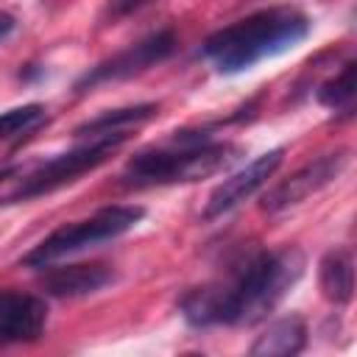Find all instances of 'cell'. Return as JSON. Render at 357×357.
<instances>
[{"instance_id":"cell-1","label":"cell","mask_w":357,"mask_h":357,"mask_svg":"<svg viewBox=\"0 0 357 357\" xmlns=\"http://www.w3.org/2000/svg\"><path fill=\"white\" fill-rule=\"evenodd\" d=\"M307 259L298 248L259 251L245 259L223 284L195 287L181 298V315L192 326H251L259 324L301 279Z\"/></svg>"},{"instance_id":"cell-2","label":"cell","mask_w":357,"mask_h":357,"mask_svg":"<svg viewBox=\"0 0 357 357\" xmlns=\"http://www.w3.org/2000/svg\"><path fill=\"white\" fill-rule=\"evenodd\" d=\"M310 33V20L296 8H265L229 28L215 31L204 42V56L220 73L251 70L262 59L282 56L301 45Z\"/></svg>"},{"instance_id":"cell-3","label":"cell","mask_w":357,"mask_h":357,"mask_svg":"<svg viewBox=\"0 0 357 357\" xmlns=\"http://www.w3.org/2000/svg\"><path fill=\"white\" fill-rule=\"evenodd\" d=\"M204 134L192 137V131H176L173 137L176 148H153L134 153L123 170V181L134 187H153V184L198 181L220 173L234 162L237 148L229 142H206Z\"/></svg>"},{"instance_id":"cell-4","label":"cell","mask_w":357,"mask_h":357,"mask_svg":"<svg viewBox=\"0 0 357 357\" xmlns=\"http://www.w3.org/2000/svg\"><path fill=\"white\" fill-rule=\"evenodd\" d=\"M142 218H145L142 206H128V204L103 206L95 215H89L86 220L61 226L53 234H47L31 254L22 257V265L25 268H47L56 259H64L84 248H95L100 243H109V240L131 231Z\"/></svg>"},{"instance_id":"cell-5","label":"cell","mask_w":357,"mask_h":357,"mask_svg":"<svg viewBox=\"0 0 357 357\" xmlns=\"http://www.w3.org/2000/svg\"><path fill=\"white\" fill-rule=\"evenodd\" d=\"M128 139L126 131H112V134H100L95 137L92 142L81 145V148H73L67 153H59L47 162H42L33 173H28L20 187L6 198V204H14V201H28V198H39L45 192H53L70 181H75L81 173L103 165L123 142Z\"/></svg>"},{"instance_id":"cell-6","label":"cell","mask_w":357,"mask_h":357,"mask_svg":"<svg viewBox=\"0 0 357 357\" xmlns=\"http://www.w3.org/2000/svg\"><path fill=\"white\" fill-rule=\"evenodd\" d=\"M176 50V36L173 31H156L145 39H139L137 45L114 53L112 59L95 64L92 70H86L78 81H75V92H86V89H95L100 84H109V81H123V78H131V75H139L145 73L148 67L165 61L170 53Z\"/></svg>"},{"instance_id":"cell-7","label":"cell","mask_w":357,"mask_h":357,"mask_svg":"<svg viewBox=\"0 0 357 357\" xmlns=\"http://www.w3.org/2000/svg\"><path fill=\"white\" fill-rule=\"evenodd\" d=\"M349 162V151H335V153H324L312 162H307L304 167H298L296 173H290L284 181H279L273 190L265 192L262 198V209L265 212H282L287 206L301 204L304 198H310L312 192L324 190L329 181H335L340 176V170Z\"/></svg>"},{"instance_id":"cell-8","label":"cell","mask_w":357,"mask_h":357,"mask_svg":"<svg viewBox=\"0 0 357 357\" xmlns=\"http://www.w3.org/2000/svg\"><path fill=\"white\" fill-rule=\"evenodd\" d=\"M284 159V148H273L257 159H251L245 167H240L237 173H231L229 178H223L212 192H209V201H206V209H204V218L212 220V218H220L223 212L234 209L240 201L251 198L282 165Z\"/></svg>"},{"instance_id":"cell-9","label":"cell","mask_w":357,"mask_h":357,"mask_svg":"<svg viewBox=\"0 0 357 357\" xmlns=\"http://www.w3.org/2000/svg\"><path fill=\"white\" fill-rule=\"evenodd\" d=\"M47 324V304L39 296L0 290V346L31 343Z\"/></svg>"},{"instance_id":"cell-10","label":"cell","mask_w":357,"mask_h":357,"mask_svg":"<svg viewBox=\"0 0 357 357\" xmlns=\"http://www.w3.org/2000/svg\"><path fill=\"white\" fill-rule=\"evenodd\" d=\"M114 282V271L109 265H67V268H56L50 273H45L42 279V290L47 296L56 298H78V296H89L98 293L100 287Z\"/></svg>"},{"instance_id":"cell-11","label":"cell","mask_w":357,"mask_h":357,"mask_svg":"<svg viewBox=\"0 0 357 357\" xmlns=\"http://www.w3.org/2000/svg\"><path fill=\"white\" fill-rule=\"evenodd\" d=\"M304 346H307V324L298 315H287L268 324L248 351L254 357H293Z\"/></svg>"},{"instance_id":"cell-12","label":"cell","mask_w":357,"mask_h":357,"mask_svg":"<svg viewBox=\"0 0 357 357\" xmlns=\"http://www.w3.org/2000/svg\"><path fill=\"white\" fill-rule=\"evenodd\" d=\"M318 282L321 290L329 301L335 304H349L354 296V259L351 251L346 248H335L329 254H324L321 265H318Z\"/></svg>"},{"instance_id":"cell-13","label":"cell","mask_w":357,"mask_h":357,"mask_svg":"<svg viewBox=\"0 0 357 357\" xmlns=\"http://www.w3.org/2000/svg\"><path fill=\"white\" fill-rule=\"evenodd\" d=\"M159 112L156 103H137V106H126V109H114V112H103L86 123H81L75 128V137H84V134H112V131H126V126L131 123H142L148 117H153Z\"/></svg>"},{"instance_id":"cell-14","label":"cell","mask_w":357,"mask_h":357,"mask_svg":"<svg viewBox=\"0 0 357 357\" xmlns=\"http://www.w3.org/2000/svg\"><path fill=\"white\" fill-rule=\"evenodd\" d=\"M354 73H357V64H354V61H346L343 70H340V75H335V78H329L326 84H321L318 100H321L324 106H329V109H337V106L351 103V98H354V92H357Z\"/></svg>"},{"instance_id":"cell-15","label":"cell","mask_w":357,"mask_h":357,"mask_svg":"<svg viewBox=\"0 0 357 357\" xmlns=\"http://www.w3.org/2000/svg\"><path fill=\"white\" fill-rule=\"evenodd\" d=\"M42 117H45V106H39V103H25V106H14V109L3 112L0 114V139L31 131L33 126L42 123Z\"/></svg>"},{"instance_id":"cell-16","label":"cell","mask_w":357,"mask_h":357,"mask_svg":"<svg viewBox=\"0 0 357 357\" xmlns=\"http://www.w3.org/2000/svg\"><path fill=\"white\" fill-rule=\"evenodd\" d=\"M148 3H153V0H112L109 3V14L112 17H126V14H134L137 8L148 6Z\"/></svg>"},{"instance_id":"cell-17","label":"cell","mask_w":357,"mask_h":357,"mask_svg":"<svg viewBox=\"0 0 357 357\" xmlns=\"http://www.w3.org/2000/svg\"><path fill=\"white\" fill-rule=\"evenodd\" d=\"M14 31V17L8 11H0V39H6Z\"/></svg>"},{"instance_id":"cell-18","label":"cell","mask_w":357,"mask_h":357,"mask_svg":"<svg viewBox=\"0 0 357 357\" xmlns=\"http://www.w3.org/2000/svg\"><path fill=\"white\" fill-rule=\"evenodd\" d=\"M11 173H14V167H3V170H0V181H3L6 176H11Z\"/></svg>"}]
</instances>
